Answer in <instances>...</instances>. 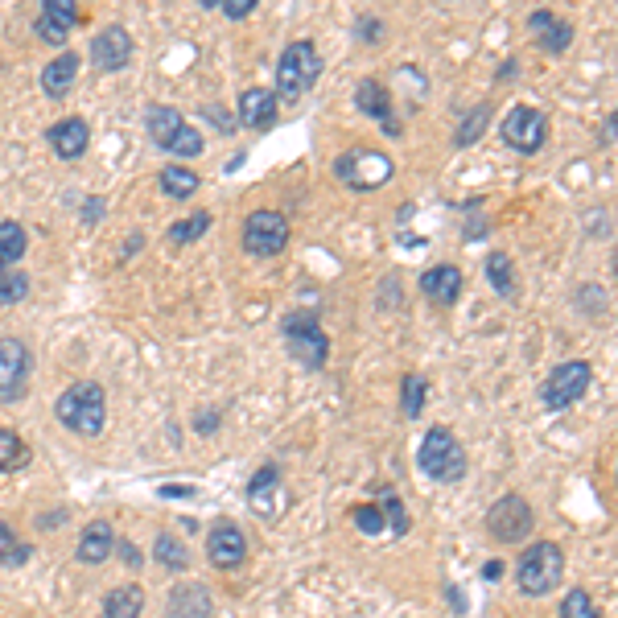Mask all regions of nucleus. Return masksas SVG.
Wrapping results in <instances>:
<instances>
[{
    "mask_svg": "<svg viewBox=\"0 0 618 618\" xmlns=\"http://www.w3.org/2000/svg\"><path fill=\"white\" fill-rule=\"evenodd\" d=\"M25 252H29V231L17 219L0 223V277H5V272H13L25 260Z\"/></svg>",
    "mask_w": 618,
    "mask_h": 618,
    "instance_id": "nucleus-23",
    "label": "nucleus"
},
{
    "mask_svg": "<svg viewBox=\"0 0 618 618\" xmlns=\"http://www.w3.org/2000/svg\"><path fill=\"white\" fill-rule=\"evenodd\" d=\"M112 553H116V528L108 520H91L75 544V561L79 565H108Z\"/></svg>",
    "mask_w": 618,
    "mask_h": 618,
    "instance_id": "nucleus-20",
    "label": "nucleus"
},
{
    "mask_svg": "<svg viewBox=\"0 0 618 618\" xmlns=\"http://www.w3.org/2000/svg\"><path fill=\"white\" fill-rule=\"evenodd\" d=\"M429 404V380L417 371H408L404 380H400V412H404V421H417L421 412Z\"/></svg>",
    "mask_w": 618,
    "mask_h": 618,
    "instance_id": "nucleus-28",
    "label": "nucleus"
},
{
    "mask_svg": "<svg viewBox=\"0 0 618 618\" xmlns=\"http://www.w3.org/2000/svg\"><path fill=\"white\" fill-rule=\"evenodd\" d=\"M281 338H285L289 355L301 367H309V371H322L326 367V359H330V334L322 330L314 309H293V314H285L281 318Z\"/></svg>",
    "mask_w": 618,
    "mask_h": 618,
    "instance_id": "nucleus-5",
    "label": "nucleus"
},
{
    "mask_svg": "<svg viewBox=\"0 0 618 618\" xmlns=\"http://www.w3.org/2000/svg\"><path fill=\"white\" fill-rule=\"evenodd\" d=\"M87 202H91V206H87V211H83V215H87V223H95V219H99V211H103V206H99L103 198H87Z\"/></svg>",
    "mask_w": 618,
    "mask_h": 618,
    "instance_id": "nucleus-42",
    "label": "nucleus"
},
{
    "mask_svg": "<svg viewBox=\"0 0 618 618\" xmlns=\"http://www.w3.org/2000/svg\"><path fill=\"white\" fill-rule=\"evenodd\" d=\"M33 557V544H25L9 524H0V565L5 569H21Z\"/></svg>",
    "mask_w": 618,
    "mask_h": 618,
    "instance_id": "nucleus-33",
    "label": "nucleus"
},
{
    "mask_svg": "<svg viewBox=\"0 0 618 618\" xmlns=\"http://www.w3.org/2000/svg\"><path fill=\"white\" fill-rule=\"evenodd\" d=\"M219 9L231 17V21H239V17H252V9H256V0H219Z\"/></svg>",
    "mask_w": 618,
    "mask_h": 618,
    "instance_id": "nucleus-39",
    "label": "nucleus"
},
{
    "mask_svg": "<svg viewBox=\"0 0 618 618\" xmlns=\"http://www.w3.org/2000/svg\"><path fill=\"white\" fill-rule=\"evenodd\" d=\"M54 417L62 429H71L79 437H99L103 425H108V392L95 380H75L54 400Z\"/></svg>",
    "mask_w": 618,
    "mask_h": 618,
    "instance_id": "nucleus-1",
    "label": "nucleus"
},
{
    "mask_svg": "<svg viewBox=\"0 0 618 618\" xmlns=\"http://www.w3.org/2000/svg\"><path fill=\"white\" fill-rule=\"evenodd\" d=\"M235 120L252 132H268L272 124H277V95H272V87H248L244 95H239Z\"/></svg>",
    "mask_w": 618,
    "mask_h": 618,
    "instance_id": "nucleus-18",
    "label": "nucleus"
},
{
    "mask_svg": "<svg viewBox=\"0 0 618 618\" xmlns=\"http://www.w3.org/2000/svg\"><path fill=\"white\" fill-rule=\"evenodd\" d=\"M322 71H326V62H322V50L314 46V42H289L285 50H281V58H277V103H297V99H305L309 91L318 87V79H322Z\"/></svg>",
    "mask_w": 618,
    "mask_h": 618,
    "instance_id": "nucleus-2",
    "label": "nucleus"
},
{
    "mask_svg": "<svg viewBox=\"0 0 618 618\" xmlns=\"http://www.w3.org/2000/svg\"><path fill=\"white\" fill-rule=\"evenodd\" d=\"M145 610V590L141 586H116L103 598V618H141Z\"/></svg>",
    "mask_w": 618,
    "mask_h": 618,
    "instance_id": "nucleus-27",
    "label": "nucleus"
},
{
    "mask_svg": "<svg viewBox=\"0 0 618 618\" xmlns=\"http://www.w3.org/2000/svg\"><path fill=\"white\" fill-rule=\"evenodd\" d=\"M462 285H466V277H462L458 264H433V268L421 272V293L433 305H454L462 297Z\"/></svg>",
    "mask_w": 618,
    "mask_h": 618,
    "instance_id": "nucleus-21",
    "label": "nucleus"
},
{
    "mask_svg": "<svg viewBox=\"0 0 618 618\" xmlns=\"http://www.w3.org/2000/svg\"><path fill=\"white\" fill-rule=\"evenodd\" d=\"M392 174H396V161L384 149H371V145H355L342 157H334V182L355 190V194H371V190L388 186Z\"/></svg>",
    "mask_w": 618,
    "mask_h": 618,
    "instance_id": "nucleus-3",
    "label": "nucleus"
},
{
    "mask_svg": "<svg viewBox=\"0 0 618 618\" xmlns=\"http://www.w3.org/2000/svg\"><path fill=\"white\" fill-rule=\"evenodd\" d=\"M355 29H359V38L371 46V42H380V38H375V33H384V21H380V17H367V13H363Z\"/></svg>",
    "mask_w": 618,
    "mask_h": 618,
    "instance_id": "nucleus-40",
    "label": "nucleus"
},
{
    "mask_svg": "<svg viewBox=\"0 0 618 618\" xmlns=\"http://www.w3.org/2000/svg\"><path fill=\"white\" fill-rule=\"evenodd\" d=\"M602 141H606V145H614V112L606 116V136H602Z\"/></svg>",
    "mask_w": 618,
    "mask_h": 618,
    "instance_id": "nucleus-44",
    "label": "nucleus"
},
{
    "mask_svg": "<svg viewBox=\"0 0 618 618\" xmlns=\"http://www.w3.org/2000/svg\"><path fill=\"white\" fill-rule=\"evenodd\" d=\"M157 186H161V194H169L174 202H182V198H194V194H198L202 178L194 174V169H186V165H165L161 174H157Z\"/></svg>",
    "mask_w": 618,
    "mask_h": 618,
    "instance_id": "nucleus-26",
    "label": "nucleus"
},
{
    "mask_svg": "<svg viewBox=\"0 0 618 618\" xmlns=\"http://www.w3.org/2000/svg\"><path fill=\"white\" fill-rule=\"evenodd\" d=\"M277 487H281V470L277 466H260L256 474H252V483H248V507L256 511V515H272V495H277Z\"/></svg>",
    "mask_w": 618,
    "mask_h": 618,
    "instance_id": "nucleus-24",
    "label": "nucleus"
},
{
    "mask_svg": "<svg viewBox=\"0 0 618 618\" xmlns=\"http://www.w3.org/2000/svg\"><path fill=\"white\" fill-rule=\"evenodd\" d=\"M351 524L363 536H380L384 532V511H380V503H359V507H351Z\"/></svg>",
    "mask_w": 618,
    "mask_h": 618,
    "instance_id": "nucleus-36",
    "label": "nucleus"
},
{
    "mask_svg": "<svg viewBox=\"0 0 618 618\" xmlns=\"http://www.w3.org/2000/svg\"><path fill=\"white\" fill-rule=\"evenodd\" d=\"M503 145L524 157L540 153L548 145V116L540 108H528V103H515L503 116Z\"/></svg>",
    "mask_w": 618,
    "mask_h": 618,
    "instance_id": "nucleus-12",
    "label": "nucleus"
},
{
    "mask_svg": "<svg viewBox=\"0 0 618 618\" xmlns=\"http://www.w3.org/2000/svg\"><path fill=\"white\" fill-rule=\"evenodd\" d=\"M29 277L21 268H13V272H5V277H0V305H17V301H25L29 297Z\"/></svg>",
    "mask_w": 618,
    "mask_h": 618,
    "instance_id": "nucleus-37",
    "label": "nucleus"
},
{
    "mask_svg": "<svg viewBox=\"0 0 618 618\" xmlns=\"http://www.w3.org/2000/svg\"><path fill=\"white\" fill-rule=\"evenodd\" d=\"M91 62H95V71H103V75L124 71V66L132 62V33L124 25L99 29L91 38Z\"/></svg>",
    "mask_w": 618,
    "mask_h": 618,
    "instance_id": "nucleus-13",
    "label": "nucleus"
},
{
    "mask_svg": "<svg viewBox=\"0 0 618 618\" xmlns=\"http://www.w3.org/2000/svg\"><path fill=\"white\" fill-rule=\"evenodd\" d=\"M355 103H359V112L371 116L375 124H380L388 136H400V120H396V99L392 91L380 83V79H359L355 87Z\"/></svg>",
    "mask_w": 618,
    "mask_h": 618,
    "instance_id": "nucleus-14",
    "label": "nucleus"
},
{
    "mask_svg": "<svg viewBox=\"0 0 618 618\" xmlns=\"http://www.w3.org/2000/svg\"><path fill=\"white\" fill-rule=\"evenodd\" d=\"M487 281L495 285V293L503 297V301H511L515 293V268H511V256H503V252H491L487 256Z\"/></svg>",
    "mask_w": 618,
    "mask_h": 618,
    "instance_id": "nucleus-32",
    "label": "nucleus"
},
{
    "mask_svg": "<svg viewBox=\"0 0 618 618\" xmlns=\"http://www.w3.org/2000/svg\"><path fill=\"white\" fill-rule=\"evenodd\" d=\"M206 557H211V565L215 569H239L244 565V557H248V540H244V532H239L235 524H215L211 528V536H206Z\"/></svg>",
    "mask_w": 618,
    "mask_h": 618,
    "instance_id": "nucleus-16",
    "label": "nucleus"
},
{
    "mask_svg": "<svg viewBox=\"0 0 618 618\" xmlns=\"http://www.w3.org/2000/svg\"><path fill=\"white\" fill-rule=\"evenodd\" d=\"M46 145L62 161H79L91 149V124L83 116H66V120H58V124L46 128Z\"/></svg>",
    "mask_w": 618,
    "mask_h": 618,
    "instance_id": "nucleus-17",
    "label": "nucleus"
},
{
    "mask_svg": "<svg viewBox=\"0 0 618 618\" xmlns=\"http://www.w3.org/2000/svg\"><path fill=\"white\" fill-rule=\"evenodd\" d=\"M565 577V553L553 540H536L524 548L520 565H515V586H520L524 598H544L561 586Z\"/></svg>",
    "mask_w": 618,
    "mask_h": 618,
    "instance_id": "nucleus-4",
    "label": "nucleus"
},
{
    "mask_svg": "<svg viewBox=\"0 0 618 618\" xmlns=\"http://www.w3.org/2000/svg\"><path fill=\"white\" fill-rule=\"evenodd\" d=\"M75 79H79V54L75 50H62L58 58H50L42 66V91L50 99H66V95H71Z\"/></svg>",
    "mask_w": 618,
    "mask_h": 618,
    "instance_id": "nucleus-22",
    "label": "nucleus"
},
{
    "mask_svg": "<svg viewBox=\"0 0 618 618\" xmlns=\"http://www.w3.org/2000/svg\"><path fill=\"white\" fill-rule=\"evenodd\" d=\"M29 466V445L17 429H5L0 425V474H9V470H21Z\"/></svg>",
    "mask_w": 618,
    "mask_h": 618,
    "instance_id": "nucleus-30",
    "label": "nucleus"
},
{
    "mask_svg": "<svg viewBox=\"0 0 618 618\" xmlns=\"http://www.w3.org/2000/svg\"><path fill=\"white\" fill-rule=\"evenodd\" d=\"M380 511L388 515V524H384V528H392L396 536H404V532H408V511L400 507V499H396L392 491H384V499H380Z\"/></svg>",
    "mask_w": 618,
    "mask_h": 618,
    "instance_id": "nucleus-38",
    "label": "nucleus"
},
{
    "mask_svg": "<svg viewBox=\"0 0 618 618\" xmlns=\"http://www.w3.org/2000/svg\"><path fill=\"white\" fill-rule=\"evenodd\" d=\"M417 466L429 478H437V483H458V478L466 474V450L454 437V429L433 425L425 433V441H421V450H417Z\"/></svg>",
    "mask_w": 618,
    "mask_h": 618,
    "instance_id": "nucleus-7",
    "label": "nucleus"
},
{
    "mask_svg": "<svg viewBox=\"0 0 618 618\" xmlns=\"http://www.w3.org/2000/svg\"><path fill=\"white\" fill-rule=\"evenodd\" d=\"M561 618H602V610L586 590H569L561 598Z\"/></svg>",
    "mask_w": 618,
    "mask_h": 618,
    "instance_id": "nucleus-35",
    "label": "nucleus"
},
{
    "mask_svg": "<svg viewBox=\"0 0 618 618\" xmlns=\"http://www.w3.org/2000/svg\"><path fill=\"white\" fill-rule=\"evenodd\" d=\"M145 132L153 136V145L174 153V157H198L206 149L202 132L186 124V116L178 108H169V103H149L145 108Z\"/></svg>",
    "mask_w": 618,
    "mask_h": 618,
    "instance_id": "nucleus-6",
    "label": "nucleus"
},
{
    "mask_svg": "<svg viewBox=\"0 0 618 618\" xmlns=\"http://www.w3.org/2000/svg\"><path fill=\"white\" fill-rule=\"evenodd\" d=\"M536 528V511L524 495L507 491L491 511H487V532L499 540V544H520L528 540V532Z\"/></svg>",
    "mask_w": 618,
    "mask_h": 618,
    "instance_id": "nucleus-11",
    "label": "nucleus"
},
{
    "mask_svg": "<svg viewBox=\"0 0 618 618\" xmlns=\"http://www.w3.org/2000/svg\"><path fill=\"white\" fill-rule=\"evenodd\" d=\"M169 618H211V594H206V586H182L169 594Z\"/></svg>",
    "mask_w": 618,
    "mask_h": 618,
    "instance_id": "nucleus-25",
    "label": "nucleus"
},
{
    "mask_svg": "<svg viewBox=\"0 0 618 618\" xmlns=\"http://www.w3.org/2000/svg\"><path fill=\"white\" fill-rule=\"evenodd\" d=\"M153 557H157V565L169 569V573H186V569H190V548H186V540H178L174 532H161V536H157Z\"/></svg>",
    "mask_w": 618,
    "mask_h": 618,
    "instance_id": "nucleus-29",
    "label": "nucleus"
},
{
    "mask_svg": "<svg viewBox=\"0 0 618 618\" xmlns=\"http://www.w3.org/2000/svg\"><path fill=\"white\" fill-rule=\"evenodd\" d=\"M289 219L281 211H272V206H264V211H252L244 219V231H239V239H244V252L256 256V260H272L281 256L289 248Z\"/></svg>",
    "mask_w": 618,
    "mask_h": 618,
    "instance_id": "nucleus-9",
    "label": "nucleus"
},
{
    "mask_svg": "<svg viewBox=\"0 0 618 618\" xmlns=\"http://www.w3.org/2000/svg\"><path fill=\"white\" fill-rule=\"evenodd\" d=\"M211 211H194L190 219H178V223H169V231H165V239H169V244H194V239H202L206 231H211Z\"/></svg>",
    "mask_w": 618,
    "mask_h": 618,
    "instance_id": "nucleus-31",
    "label": "nucleus"
},
{
    "mask_svg": "<svg viewBox=\"0 0 618 618\" xmlns=\"http://www.w3.org/2000/svg\"><path fill=\"white\" fill-rule=\"evenodd\" d=\"M120 557H124V561H128L132 569H136V565H141V557H136V548H132V544H120Z\"/></svg>",
    "mask_w": 618,
    "mask_h": 618,
    "instance_id": "nucleus-41",
    "label": "nucleus"
},
{
    "mask_svg": "<svg viewBox=\"0 0 618 618\" xmlns=\"http://www.w3.org/2000/svg\"><path fill=\"white\" fill-rule=\"evenodd\" d=\"M83 21L79 5L75 0H46L38 21H33V29H38V38L50 42V46H66V38L75 33V25Z\"/></svg>",
    "mask_w": 618,
    "mask_h": 618,
    "instance_id": "nucleus-15",
    "label": "nucleus"
},
{
    "mask_svg": "<svg viewBox=\"0 0 618 618\" xmlns=\"http://www.w3.org/2000/svg\"><path fill=\"white\" fill-rule=\"evenodd\" d=\"M528 29L536 33V46L544 50V54H565L569 46H573V25L565 21V17H557L553 9H536V13H528Z\"/></svg>",
    "mask_w": 618,
    "mask_h": 618,
    "instance_id": "nucleus-19",
    "label": "nucleus"
},
{
    "mask_svg": "<svg viewBox=\"0 0 618 618\" xmlns=\"http://www.w3.org/2000/svg\"><path fill=\"white\" fill-rule=\"evenodd\" d=\"M491 124V103H474V116H466L462 120V128H458V136H454V141L466 149V145H474L478 141V136H483V128Z\"/></svg>",
    "mask_w": 618,
    "mask_h": 618,
    "instance_id": "nucleus-34",
    "label": "nucleus"
},
{
    "mask_svg": "<svg viewBox=\"0 0 618 618\" xmlns=\"http://www.w3.org/2000/svg\"><path fill=\"white\" fill-rule=\"evenodd\" d=\"M33 380V351L17 334L0 338V404H21Z\"/></svg>",
    "mask_w": 618,
    "mask_h": 618,
    "instance_id": "nucleus-10",
    "label": "nucleus"
},
{
    "mask_svg": "<svg viewBox=\"0 0 618 618\" xmlns=\"http://www.w3.org/2000/svg\"><path fill=\"white\" fill-rule=\"evenodd\" d=\"M590 384H594V367L586 359H565V363H557L553 371L544 375L540 404L548 412H561V408H569V404H577L581 396H586Z\"/></svg>",
    "mask_w": 618,
    "mask_h": 618,
    "instance_id": "nucleus-8",
    "label": "nucleus"
},
{
    "mask_svg": "<svg viewBox=\"0 0 618 618\" xmlns=\"http://www.w3.org/2000/svg\"><path fill=\"white\" fill-rule=\"evenodd\" d=\"M499 573H503V561H487L483 577H487V581H499Z\"/></svg>",
    "mask_w": 618,
    "mask_h": 618,
    "instance_id": "nucleus-43",
    "label": "nucleus"
}]
</instances>
